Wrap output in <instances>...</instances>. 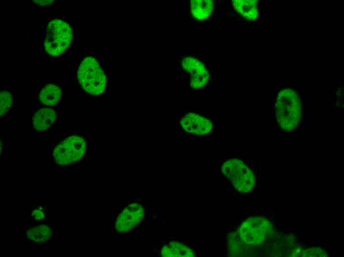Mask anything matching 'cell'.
<instances>
[{"instance_id": "1", "label": "cell", "mask_w": 344, "mask_h": 257, "mask_svg": "<svg viewBox=\"0 0 344 257\" xmlns=\"http://www.w3.org/2000/svg\"><path fill=\"white\" fill-rule=\"evenodd\" d=\"M276 122L282 129L291 131L297 128L301 119V102L298 93L291 88L280 91L275 104Z\"/></svg>"}, {"instance_id": "2", "label": "cell", "mask_w": 344, "mask_h": 257, "mask_svg": "<svg viewBox=\"0 0 344 257\" xmlns=\"http://www.w3.org/2000/svg\"><path fill=\"white\" fill-rule=\"evenodd\" d=\"M73 38L72 29L66 22L54 19L46 27L44 49L51 56L62 54L70 46Z\"/></svg>"}, {"instance_id": "3", "label": "cell", "mask_w": 344, "mask_h": 257, "mask_svg": "<svg viewBox=\"0 0 344 257\" xmlns=\"http://www.w3.org/2000/svg\"><path fill=\"white\" fill-rule=\"evenodd\" d=\"M78 80L83 89L92 95L102 93L105 88L106 79L97 60L86 57L81 62L78 71Z\"/></svg>"}, {"instance_id": "4", "label": "cell", "mask_w": 344, "mask_h": 257, "mask_svg": "<svg viewBox=\"0 0 344 257\" xmlns=\"http://www.w3.org/2000/svg\"><path fill=\"white\" fill-rule=\"evenodd\" d=\"M221 170L238 191L247 193L253 189L255 182L254 175L241 160L229 159L223 163Z\"/></svg>"}, {"instance_id": "5", "label": "cell", "mask_w": 344, "mask_h": 257, "mask_svg": "<svg viewBox=\"0 0 344 257\" xmlns=\"http://www.w3.org/2000/svg\"><path fill=\"white\" fill-rule=\"evenodd\" d=\"M271 229V224L266 219L253 217L247 219L241 224L238 236L242 242L241 244L258 246L264 241Z\"/></svg>"}, {"instance_id": "6", "label": "cell", "mask_w": 344, "mask_h": 257, "mask_svg": "<svg viewBox=\"0 0 344 257\" xmlns=\"http://www.w3.org/2000/svg\"><path fill=\"white\" fill-rule=\"evenodd\" d=\"M86 151L84 139L80 136L72 135L65 138L54 148L53 156L58 164L67 165L80 160Z\"/></svg>"}, {"instance_id": "7", "label": "cell", "mask_w": 344, "mask_h": 257, "mask_svg": "<svg viewBox=\"0 0 344 257\" xmlns=\"http://www.w3.org/2000/svg\"><path fill=\"white\" fill-rule=\"evenodd\" d=\"M144 216V211L138 203H132L123 211L117 218L115 228L119 232L131 230L140 223Z\"/></svg>"}, {"instance_id": "8", "label": "cell", "mask_w": 344, "mask_h": 257, "mask_svg": "<svg viewBox=\"0 0 344 257\" xmlns=\"http://www.w3.org/2000/svg\"><path fill=\"white\" fill-rule=\"evenodd\" d=\"M180 124L186 131L197 135L208 133L213 128L209 119L193 113L184 116L180 120Z\"/></svg>"}, {"instance_id": "9", "label": "cell", "mask_w": 344, "mask_h": 257, "mask_svg": "<svg viewBox=\"0 0 344 257\" xmlns=\"http://www.w3.org/2000/svg\"><path fill=\"white\" fill-rule=\"evenodd\" d=\"M56 118V113L54 110L47 107L40 109L33 117V126L38 131H44L51 126Z\"/></svg>"}, {"instance_id": "10", "label": "cell", "mask_w": 344, "mask_h": 257, "mask_svg": "<svg viewBox=\"0 0 344 257\" xmlns=\"http://www.w3.org/2000/svg\"><path fill=\"white\" fill-rule=\"evenodd\" d=\"M164 257H193L195 254L187 246L177 241H172L164 246L161 251Z\"/></svg>"}, {"instance_id": "11", "label": "cell", "mask_w": 344, "mask_h": 257, "mask_svg": "<svg viewBox=\"0 0 344 257\" xmlns=\"http://www.w3.org/2000/svg\"><path fill=\"white\" fill-rule=\"evenodd\" d=\"M257 0H234L232 3L234 9L242 17L249 20H255L258 16Z\"/></svg>"}, {"instance_id": "12", "label": "cell", "mask_w": 344, "mask_h": 257, "mask_svg": "<svg viewBox=\"0 0 344 257\" xmlns=\"http://www.w3.org/2000/svg\"><path fill=\"white\" fill-rule=\"evenodd\" d=\"M213 10L212 0H192L191 1V12L192 16L198 20L208 19Z\"/></svg>"}, {"instance_id": "13", "label": "cell", "mask_w": 344, "mask_h": 257, "mask_svg": "<svg viewBox=\"0 0 344 257\" xmlns=\"http://www.w3.org/2000/svg\"><path fill=\"white\" fill-rule=\"evenodd\" d=\"M61 96L59 86L52 84L46 85L40 92L39 101L46 105H53L58 103Z\"/></svg>"}, {"instance_id": "14", "label": "cell", "mask_w": 344, "mask_h": 257, "mask_svg": "<svg viewBox=\"0 0 344 257\" xmlns=\"http://www.w3.org/2000/svg\"><path fill=\"white\" fill-rule=\"evenodd\" d=\"M26 235L30 240L42 243L47 241L51 237L52 231L48 226L42 224L30 228L27 231Z\"/></svg>"}, {"instance_id": "15", "label": "cell", "mask_w": 344, "mask_h": 257, "mask_svg": "<svg viewBox=\"0 0 344 257\" xmlns=\"http://www.w3.org/2000/svg\"><path fill=\"white\" fill-rule=\"evenodd\" d=\"M190 85L194 88H200L205 86L209 78V73L202 63L190 73Z\"/></svg>"}, {"instance_id": "16", "label": "cell", "mask_w": 344, "mask_h": 257, "mask_svg": "<svg viewBox=\"0 0 344 257\" xmlns=\"http://www.w3.org/2000/svg\"><path fill=\"white\" fill-rule=\"evenodd\" d=\"M0 116L6 113L10 109L12 103V96L7 91H2L0 93Z\"/></svg>"}, {"instance_id": "17", "label": "cell", "mask_w": 344, "mask_h": 257, "mask_svg": "<svg viewBox=\"0 0 344 257\" xmlns=\"http://www.w3.org/2000/svg\"><path fill=\"white\" fill-rule=\"evenodd\" d=\"M202 64V63L201 62L195 58L187 57L182 60L181 66L183 70L190 73L196 69Z\"/></svg>"}, {"instance_id": "18", "label": "cell", "mask_w": 344, "mask_h": 257, "mask_svg": "<svg viewBox=\"0 0 344 257\" xmlns=\"http://www.w3.org/2000/svg\"><path fill=\"white\" fill-rule=\"evenodd\" d=\"M31 216L35 221H39L44 218V214L42 209L39 208L32 212Z\"/></svg>"}, {"instance_id": "19", "label": "cell", "mask_w": 344, "mask_h": 257, "mask_svg": "<svg viewBox=\"0 0 344 257\" xmlns=\"http://www.w3.org/2000/svg\"><path fill=\"white\" fill-rule=\"evenodd\" d=\"M33 1L38 3L40 5H44L51 4L54 1L53 0H33Z\"/></svg>"}]
</instances>
